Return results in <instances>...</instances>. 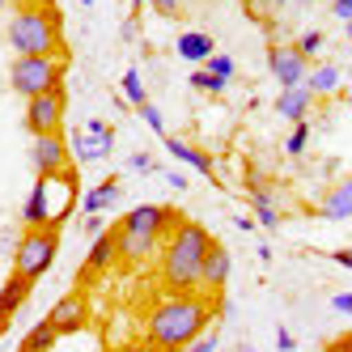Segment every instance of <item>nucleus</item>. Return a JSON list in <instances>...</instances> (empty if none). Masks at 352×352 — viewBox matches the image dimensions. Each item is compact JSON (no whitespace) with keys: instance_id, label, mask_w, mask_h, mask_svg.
Segmentation results:
<instances>
[{"instance_id":"nucleus-2","label":"nucleus","mask_w":352,"mask_h":352,"mask_svg":"<svg viewBox=\"0 0 352 352\" xmlns=\"http://www.w3.org/2000/svg\"><path fill=\"white\" fill-rule=\"evenodd\" d=\"M212 250V234L195 221H183L170 230V242L162 250V280L174 293H191L204 280V259Z\"/></svg>"},{"instance_id":"nucleus-12","label":"nucleus","mask_w":352,"mask_h":352,"mask_svg":"<svg viewBox=\"0 0 352 352\" xmlns=\"http://www.w3.org/2000/svg\"><path fill=\"white\" fill-rule=\"evenodd\" d=\"M85 318H89V310H85V297H81V293H68V297H60L56 306L47 310V322H52L60 336H68V331H81V327H85Z\"/></svg>"},{"instance_id":"nucleus-41","label":"nucleus","mask_w":352,"mask_h":352,"mask_svg":"<svg viewBox=\"0 0 352 352\" xmlns=\"http://www.w3.org/2000/svg\"><path fill=\"white\" fill-rule=\"evenodd\" d=\"M132 352H162V348H153V344H140V348H132Z\"/></svg>"},{"instance_id":"nucleus-36","label":"nucleus","mask_w":352,"mask_h":352,"mask_svg":"<svg viewBox=\"0 0 352 352\" xmlns=\"http://www.w3.org/2000/svg\"><path fill=\"white\" fill-rule=\"evenodd\" d=\"M276 348H280V352H293V348H297L293 331H276Z\"/></svg>"},{"instance_id":"nucleus-5","label":"nucleus","mask_w":352,"mask_h":352,"mask_svg":"<svg viewBox=\"0 0 352 352\" xmlns=\"http://www.w3.org/2000/svg\"><path fill=\"white\" fill-rule=\"evenodd\" d=\"M9 81L26 102L38 94H52L64 85V56H17L9 68Z\"/></svg>"},{"instance_id":"nucleus-44","label":"nucleus","mask_w":352,"mask_h":352,"mask_svg":"<svg viewBox=\"0 0 352 352\" xmlns=\"http://www.w3.org/2000/svg\"><path fill=\"white\" fill-rule=\"evenodd\" d=\"M301 5H322V0H301Z\"/></svg>"},{"instance_id":"nucleus-34","label":"nucleus","mask_w":352,"mask_h":352,"mask_svg":"<svg viewBox=\"0 0 352 352\" xmlns=\"http://www.w3.org/2000/svg\"><path fill=\"white\" fill-rule=\"evenodd\" d=\"M331 310L336 314H352V293H336L331 297Z\"/></svg>"},{"instance_id":"nucleus-45","label":"nucleus","mask_w":352,"mask_h":352,"mask_svg":"<svg viewBox=\"0 0 352 352\" xmlns=\"http://www.w3.org/2000/svg\"><path fill=\"white\" fill-rule=\"evenodd\" d=\"M344 98H348V107H352V89H348V94H344Z\"/></svg>"},{"instance_id":"nucleus-14","label":"nucleus","mask_w":352,"mask_h":352,"mask_svg":"<svg viewBox=\"0 0 352 352\" xmlns=\"http://www.w3.org/2000/svg\"><path fill=\"white\" fill-rule=\"evenodd\" d=\"M115 250H119V259H128V263H144L148 255L157 250V238L153 234H136V230H115Z\"/></svg>"},{"instance_id":"nucleus-28","label":"nucleus","mask_w":352,"mask_h":352,"mask_svg":"<svg viewBox=\"0 0 352 352\" xmlns=\"http://www.w3.org/2000/svg\"><path fill=\"white\" fill-rule=\"evenodd\" d=\"M204 68L212 72V77H221L225 85L234 81V60H230V56H221V52H217V56H208V64H204Z\"/></svg>"},{"instance_id":"nucleus-21","label":"nucleus","mask_w":352,"mask_h":352,"mask_svg":"<svg viewBox=\"0 0 352 352\" xmlns=\"http://www.w3.org/2000/svg\"><path fill=\"white\" fill-rule=\"evenodd\" d=\"M318 212H322L327 221H348V217H352V179L340 183L336 191H327V199L318 204Z\"/></svg>"},{"instance_id":"nucleus-42","label":"nucleus","mask_w":352,"mask_h":352,"mask_svg":"<svg viewBox=\"0 0 352 352\" xmlns=\"http://www.w3.org/2000/svg\"><path fill=\"white\" fill-rule=\"evenodd\" d=\"M144 5H153V0H132V9H144Z\"/></svg>"},{"instance_id":"nucleus-3","label":"nucleus","mask_w":352,"mask_h":352,"mask_svg":"<svg viewBox=\"0 0 352 352\" xmlns=\"http://www.w3.org/2000/svg\"><path fill=\"white\" fill-rule=\"evenodd\" d=\"M9 43L17 56H64L56 9L52 5H21L9 21Z\"/></svg>"},{"instance_id":"nucleus-40","label":"nucleus","mask_w":352,"mask_h":352,"mask_svg":"<svg viewBox=\"0 0 352 352\" xmlns=\"http://www.w3.org/2000/svg\"><path fill=\"white\" fill-rule=\"evenodd\" d=\"M340 267H352V250H336V255H331Z\"/></svg>"},{"instance_id":"nucleus-4","label":"nucleus","mask_w":352,"mask_h":352,"mask_svg":"<svg viewBox=\"0 0 352 352\" xmlns=\"http://www.w3.org/2000/svg\"><path fill=\"white\" fill-rule=\"evenodd\" d=\"M56 250H60V234L56 225H38V230H26L17 238V250H13V272L21 280H38V276L52 272L56 263Z\"/></svg>"},{"instance_id":"nucleus-7","label":"nucleus","mask_w":352,"mask_h":352,"mask_svg":"<svg viewBox=\"0 0 352 352\" xmlns=\"http://www.w3.org/2000/svg\"><path fill=\"white\" fill-rule=\"evenodd\" d=\"M64 107H68L64 85H60V89H52V94L30 98V102H26V128H30V136L60 132V128H64Z\"/></svg>"},{"instance_id":"nucleus-43","label":"nucleus","mask_w":352,"mask_h":352,"mask_svg":"<svg viewBox=\"0 0 352 352\" xmlns=\"http://www.w3.org/2000/svg\"><path fill=\"white\" fill-rule=\"evenodd\" d=\"M77 5H81V9H89V5H94V0H77Z\"/></svg>"},{"instance_id":"nucleus-11","label":"nucleus","mask_w":352,"mask_h":352,"mask_svg":"<svg viewBox=\"0 0 352 352\" xmlns=\"http://www.w3.org/2000/svg\"><path fill=\"white\" fill-rule=\"evenodd\" d=\"M119 225H123V230H136V234L162 238V234H170L174 225H179V217H174V208H166V204H140V208H132L128 217H123Z\"/></svg>"},{"instance_id":"nucleus-1","label":"nucleus","mask_w":352,"mask_h":352,"mask_svg":"<svg viewBox=\"0 0 352 352\" xmlns=\"http://www.w3.org/2000/svg\"><path fill=\"white\" fill-rule=\"evenodd\" d=\"M212 322V306L195 293H174L162 306L148 314V344L162 352H183L187 344H195Z\"/></svg>"},{"instance_id":"nucleus-23","label":"nucleus","mask_w":352,"mask_h":352,"mask_svg":"<svg viewBox=\"0 0 352 352\" xmlns=\"http://www.w3.org/2000/svg\"><path fill=\"white\" fill-rule=\"evenodd\" d=\"M306 85L314 89V98H318V94H336V89H340V68H336V64H318V68H310Z\"/></svg>"},{"instance_id":"nucleus-37","label":"nucleus","mask_w":352,"mask_h":352,"mask_svg":"<svg viewBox=\"0 0 352 352\" xmlns=\"http://www.w3.org/2000/svg\"><path fill=\"white\" fill-rule=\"evenodd\" d=\"M166 183H170L174 191H187V179H183V174H179V170H170V174H166Z\"/></svg>"},{"instance_id":"nucleus-24","label":"nucleus","mask_w":352,"mask_h":352,"mask_svg":"<svg viewBox=\"0 0 352 352\" xmlns=\"http://www.w3.org/2000/svg\"><path fill=\"white\" fill-rule=\"evenodd\" d=\"M56 336H60V331H56V327H52V322L43 318V322L34 327V331H30L26 340H21V352H47V348L56 344Z\"/></svg>"},{"instance_id":"nucleus-22","label":"nucleus","mask_w":352,"mask_h":352,"mask_svg":"<svg viewBox=\"0 0 352 352\" xmlns=\"http://www.w3.org/2000/svg\"><path fill=\"white\" fill-rule=\"evenodd\" d=\"M115 255H119V250H115V234H98V238H94V246H89L85 267H89V272H102V267H111V263H115Z\"/></svg>"},{"instance_id":"nucleus-33","label":"nucleus","mask_w":352,"mask_h":352,"mask_svg":"<svg viewBox=\"0 0 352 352\" xmlns=\"http://www.w3.org/2000/svg\"><path fill=\"white\" fill-rule=\"evenodd\" d=\"M85 234H89V238H98V234H107V221H102V212H94V217H85Z\"/></svg>"},{"instance_id":"nucleus-26","label":"nucleus","mask_w":352,"mask_h":352,"mask_svg":"<svg viewBox=\"0 0 352 352\" xmlns=\"http://www.w3.org/2000/svg\"><path fill=\"white\" fill-rule=\"evenodd\" d=\"M306 144H310V123L301 119L297 128H293V136L285 140V153H289V157H301V153H306Z\"/></svg>"},{"instance_id":"nucleus-17","label":"nucleus","mask_w":352,"mask_h":352,"mask_svg":"<svg viewBox=\"0 0 352 352\" xmlns=\"http://www.w3.org/2000/svg\"><path fill=\"white\" fill-rule=\"evenodd\" d=\"M119 195H123V187H119V179H102L94 191H85L81 195V212L85 217H94V212H107V208H115L119 204Z\"/></svg>"},{"instance_id":"nucleus-19","label":"nucleus","mask_w":352,"mask_h":352,"mask_svg":"<svg viewBox=\"0 0 352 352\" xmlns=\"http://www.w3.org/2000/svg\"><path fill=\"white\" fill-rule=\"evenodd\" d=\"M225 280H230V250H225L221 242H212V250H208V259H204V289H212V293H221L225 289Z\"/></svg>"},{"instance_id":"nucleus-13","label":"nucleus","mask_w":352,"mask_h":352,"mask_svg":"<svg viewBox=\"0 0 352 352\" xmlns=\"http://www.w3.org/2000/svg\"><path fill=\"white\" fill-rule=\"evenodd\" d=\"M310 107H314V89L310 85H289V89L276 94V115H285L289 123H301L310 115Z\"/></svg>"},{"instance_id":"nucleus-6","label":"nucleus","mask_w":352,"mask_h":352,"mask_svg":"<svg viewBox=\"0 0 352 352\" xmlns=\"http://www.w3.org/2000/svg\"><path fill=\"white\" fill-rule=\"evenodd\" d=\"M34 187L43 191L47 225H60L72 212V204H77V179H72V170H64V174H38Z\"/></svg>"},{"instance_id":"nucleus-38","label":"nucleus","mask_w":352,"mask_h":352,"mask_svg":"<svg viewBox=\"0 0 352 352\" xmlns=\"http://www.w3.org/2000/svg\"><path fill=\"white\" fill-rule=\"evenodd\" d=\"M153 9L170 17V13H179V0H153Z\"/></svg>"},{"instance_id":"nucleus-9","label":"nucleus","mask_w":352,"mask_h":352,"mask_svg":"<svg viewBox=\"0 0 352 352\" xmlns=\"http://www.w3.org/2000/svg\"><path fill=\"white\" fill-rule=\"evenodd\" d=\"M111 153H115V132L102 119H89L81 128V136H77V144H72V157H77L81 166H89V162H102Z\"/></svg>"},{"instance_id":"nucleus-29","label":"nucleus","mask_w":352,"mask_h":352,"mask_svg":"<svg viewBox=\"0 0 352 352\" xmlns=\"http://www.w3.org/2000/svg\"><path fill=\"white\" fill-rule=\"evenodd\" d=\"M322 43H327V34H322V30H306V34L297 38V52H301V56L310 60L314 52H322Z\"/></svg>"},{"instance_id":"nucleus-39","label":"nucleus","mask_w":352,"mask_h":352,"mask_svg":"<svg viewBox=\"0 0 352 352\" xmlns=\"http://www.w3.org/2000/svg\"><path fill=\"white\" fill-rule=\"evenodd\" d=\"M327 352H352V336H344V340H336L331 348H327Z\"/></svg>"},{"instance_id":"nucleus-32","label":"nucleus","mask_w":352,"mask_h":352,"mask_svg":"<svg viewBox=\"0 0 352 352\" xmlns=\"http://www.w3.org/2000/svg\"><path fill=\"white\" fill-rule=\"evenodd\" d=\"M183 352H217V336H208V331H204V336H199L195 344H187Z\"/></svg>"},{"instance_id":"nucleus-27","label":"nucleus","mask_w":352,"mask_h":352,"mask_svg":"<svg viewBox=\"0 0 352 352\" xmlns=\"http://www.w3.org/2000/svg\"><path fill=\"white\" fill-rule=\"evenodd\" d=\"M191 89H204V94H221V89H225V81H221V77H212L208 68H195V72H191Z\"/></svg>"},{"instance_id":"nucleus-25","label":"nucleus","mask_w":352,"mask_h":352,"mask_svg":"<svg viewBox=\"0 0 352 352\" xmlns=\"http://www.w3.org/2000/svg\"><path fill=\"white\" fill-rule=\"evenodd\" d=\"M123 98H128V102L132 107H144L148 102V89H144V77H140V68H128V72H123Z\"/></svg>"},{"instance_id":"nucleus-35","label":"nucleus","mask_w":352,"mask_h":352,"mask_svg":"<svg viewBox=\"0 0 352 352\" xmlns=\"http://www.w3.org/2000/svg\"><path fill=\"white\" fill-rule=\"evenodd\" d=\"M331 9H336V17L344 21V26L352 21V0H331Z\"/></svg>"},{"instance_id":"nucleus-18","label":"nucleus","mask_w":352,"mask_h":352,"mask_svg":"<svg viewBox=\"0 0 352 352\" xmlns=\"http://www.w3.org/2000/svg\"><path fill=\"white\" fill-rule=\"evenodd\" d=\"M166 153H170V157H179V162H183V166H191V170H199L204 179H217L212 157H208V153H199V148H191V144H183L179 136H166Z\"/></svg>"},{"instance_id":"nucleus-8","label":"nucleus","mask_w":352,"mask_h":352,"mask_svg":"<svg viewBox=\"0 0 352 352\" xmlns=\"http://www.w3.org/2000/svg\"><path fill=\"white\" fill-rule=\"evenodd\" d=\"M267 68H272V77L280 81V89H289V85H306V77H310V60L301 56L297 47H280V43L267 47Z\"/></svg>"},{"instance_id":"nucleus-30","label":"nucleus","mask_w":352,"mask_h":352,"mask_svg":"<svg viewBox=\"0 0 352 352\" xmlns=\"http://www.w3.org/2000/svg\"><path fill=\"white\" fill-rule=\"evenodd\" d=\"M140 111V119L148 123V132H166V123H162V111L153 107V102H144V107H136Z\"/></svg>"},{"instance_id":"nucleus-20","label":"nucleus","mask_w":352,"mask_h":352,"mask_svg":"<svg viewBox=\"0 0 352 352\" xmlns=\"http://www.w3.org/2000/svg\"><path fill=\"white\" fill-rule=\"evenodd\" d=\"M26 293H30V280H21V276L13 272L9 280H5V289H0V322H9V318L21 310V301H26Z\"/></svg>"},{"instance_id":"nucleus-48","label":"nucleus","mask_w":352,"mask_h":352,"mask_svg":"<svg viewBox=\"0 0 352 352\" xmlns=\"http://www.w3.org/2000/svg\"><path fill=\"white\" fill-rule=\"evenodd\" d=\"M242 352H255V348H242Z\"/></svg>"},{"instance_id":"nucleus-31","label":"nucleus","mask_w":352,"mask_h":352,"mask_svg":"<svg viewBox=\"0 0 352 352\" xmlns=\"http://www.w3.org/2000/svg\"><path fill=\"white\" fill-rule=\"evenodd\" d=\"M128 166H132L136 174H153V170H157V166H153V157H148V153H132V162H128Z\"/></svg>"},{"instance_id":"nucleus-10","label":"nucleus","mask_w":352,"mask_h":352,"mask_svg":"<svg viewBox=\"0 0 352 352\" xmlns=\"http://www.w3.org/2000/svg\"><path fill=\"white\" fill-rule=\"evenodd\" d=\"M30 162H34L38 174H64L68 162H72V148L64 144L60 132H43V136H34V144H30Z\"/></svg>"},{"instance_id":"nucleus-16","label":"nucleus","mask_w":352,"mask_h":352,"mask_svg":"<svg viewBox=\"0 0 352 352\" xmlns=\"http://www.w3.org/2000/svg\"><path fill=\"white\" fill-rule=\"evenodd\" d=\"M174 52H179L187 64H208V56H217V43L204 30H183L179 43H174Z\"/></svg>"},{"instance_id":"nucleus-15","label":"nucleus","mask_w":352,"mask_h":352,"mask_svg":"<svg viewBox=\"0 0 352 352\" xmlns=\"http://www.w3.org/2000/svg\"><path fill=\"white\" fill-rule=\"evenodd\" d=\"M246 195H250V208H255L259 225L276 230V225H280V208H276V191H272V187H263L259 179H246Z\"/></svg>"},{"instance_id":"nucleus-47","label":"nucleus","mask_w":352,"mask_h":352,"mask_svg":"<svg viewBox=\"0 0 352 352\" xmlns=\"http://www.w3.org/2000/svg\"><path fill=\"white\" fill-rule=\"evenodd\" d=\"M26 5H38V0H26Z\"/></svg>"},{"instance_id":"nucleus-46","label":"nucleus","mask_w":352,"mask_h":352,"mask_svg":"<svg viewBox=\"0 0 352 352\" xmlns=\"http://www.w3.org/2000/svg\"><path fill=\"white\" fill-rule=\"evenodd\" d=\"M5 5H9V0H0V13H5Z\"/></svg>"}]
</instances>
